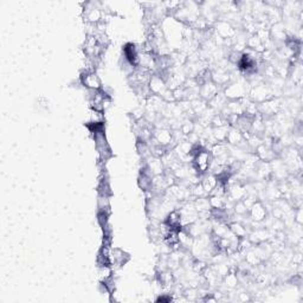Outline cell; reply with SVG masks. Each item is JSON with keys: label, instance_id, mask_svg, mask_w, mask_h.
Masks as SVG:
<instances>
[{"label": "cell", "instance_id": "cell-1", "mask_svg": "<svg viewBox=\"0 0 303 303\" xmlns=\"http://www.w3.org/2000/svg\"><path fill=\"white\" fill-rule=\"evenodd\" d=\"M250 88V82L246 78H237V80L230 81V83L222 91L229 101H238L249 96Z\"/></svg>", "mask_w": 303, "mask_h": 303}, {"label": "cell", "instance_id": "cell-2", "mask_svg": "<svg viewBox=\"0 0 303 303\" xmlns=\"http://www.w3.org/2000/svg\"><path fill=\"white\" fill-rule=\"evenodd\" d=\"M248 97L252 102L260 104L264 101L273 99V89L265 82H258L256 85H251Z\"/></svg>", "mask_w": 303, "mask_h": 303}, {"label": "cell", "instance_id": "cell-3", "mask_svg": "<svg viewBox=\"0 0 303 303\" xmlns=\"http://www.w3.org/2000/svg\"><path fill=\"white\" fill-rule=\"evenodd\" d=\"M81 83L88 90L99 91L102 89V81L96 71H83L81 76Z\"/></svg>", "mask_w": 303, "mask_h": 303}, {"label": "cell", "instance_id": "cell-4", "mask_svg": "<svg viewBox=\"0 0 303 303\" xmlns=\"http://www.w3.org/2000/svg\"><path fill=\"white\" fill-rule=\"evenodd\" d=\"M248 216L251 222L254 223H263L268 218V210L263 201L257 200L252 204V206L249 208Z\"/></svg>", "mask_w": 303, "mask_h": 303}, {"label": "cell", "instance_id": "cell-5", "mask_svg": "<svg viewBox=\"0 0 303 303\" xmlns=\"http://www.w3.org/2000/svg\"><path fill=\"white\" fill-rule=\"evenodd\" d=\"M123 59L134 68H138L140 62V49L133 43L126 44L123 47Z\"/></svg>", "mask_w": 303, "mask_h": 303}, {"label": "cell", "instance_id": "cell-6", "mask_svg": "<svg viewBox=\"0 0 303 303\" xmlns=\"http://www.w3.org/2000/svg\"><path fill=\"white\" fill-rule=\"evenodd\" d=\"M148 88H150L152 94L156 95V96H159V97H161V95L168 89L165 80H163V77L160 74L152 75L151 80H150V82H148Z\"/></svg>", "mask_w": 303, "mask_h": 303}, {"label": "cell", "instance_id": "cell-7", "mask_svg": "<svg viewBox=\"0 0 303 303\" xmlns=\"http://www.w3.org/2000/svg\"><path fill=\"white\" fill-rule=\"evenodd\" d=\"M269 34H270V39L273 40L274 43H286L287 39L289 38L286 27H284V25L282 24V21L271 25L269 28Z\"/></svg>", "mask_w": 303, "mask_h": 303}, {"label": "cell", "instance_id": "cell-8", "mask_svg": "<svg viewBox=\"0 0 303 303\" xmlns=\"http://www.w3.org/2000/svg\"><path fill=\"white\" fill-rule=\"evenodd\" d=\"M219 91L222 90L218 88L217 84H214L212 81H208L206 83L201 84L200 87H199V97H200L201 100L208 102V101L212 100Z\"/></svg>", "mask_w": 303, "mask_h": 303}, {"label": "cell", "instance_id": "cell-9", "mask_svg": "<svg viewBox=\"0 0 303 303\" xmlns=\"http://www.w3.org/2000/svg\"><path fill=\"white\" fill-rule=\"evenodd\" d=\"M225 142L227 145H232V146H237V147H241L243 145H246L244 134H243L239 129H237L236 127H231V126H230L229 132H227Z\"/></svg>", "mask_w": 303, "mask_h": 303}, {"label": "cell", "instance_id": "cell-10", "mask_svg": "<svg viewBox=\"0 0 303 303\" xmlns=\"http://www.w3.org/2000/svg\"><path fill=\"white\" fill-rule=\"evenodd\" d=\"M145 161H146L147 168L150 169V172L152 173V175L153 176L163 174V172L166 170V167H165V165H163L161 157L151 155L148 159H146Z\"/></svg>", "mask_w": 303, "mask_h": 303}, {"label": "cell", "instance_id": "cell-11", "mask_svg": "<svg viewBox=\"0 0 303 303\" xmlns=\"http://www.w3.org/2000/svg\"><path fill=\"white\" fill-rule=\"evenodd\" d=\"M218 182H219L218 181V178L214 174H212V173H210V174L206 173V174H204L200 179V184L203 186V188L205 189L207 195H210L211 192L216 188Z\"/></svg>", "mask_w": 303, "mask_h": 303}, {"label": "cell", "instance_id": "cell-12", "mask_svg": "<svg viewBox=\"0 0 303 303\" xmlns=\"http://www.w3.org/2000/svg\"><path fill=\"white\" fill-rule=\"evenodd\" d=\"M229 227L230 230H231V232L233 235L238 237L239 239L241 238H245V237H248L249 231H248V225H245L244 223L242 222H231L229 223Z\"/></svg>", "mask_w": 303, "mask_h": 303}, {"label": "cell", "instance_id": "cell-13", "mask_svg": "<svg viewBox=\"0 0 303 303\" xmlns=\"http://www.w3.org/2000/svg\"><path fill=\"white\" fill-rule=\"evenodd\" d=\"M222 282L227 289H235L238 286V276L236 273H227L225 276L223 277Z\"/></svg>", "mask_w": 303, "mask_h": 303}]
</instances>
